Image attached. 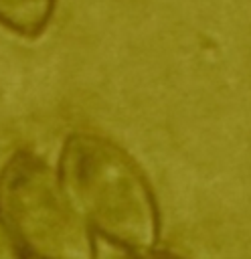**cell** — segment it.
Returning <instances> with one entry per match:
<instances>
[{"instance_id": "6da1fadb", "label": "cell", "mask_w": 251, "mask_h": 259, "mask_svg": "<svg viewBox=\"0 0 251 259\" xmlns=\"http://www.w3.org/2000/svg\"><path fill=\"white\" fill-rule=\"evenodd\" d=\"M57 174L95 235L123 251L158 243L160 212L154 190L121 146L91 132H73L63 142Z\"/></svg>"}, {"instance_id": "277c9868", "label": "cell", "mask_w": 251, "mask_h": 259, "mask_svg": "<svg viewBox=\"0 0 251 259\" xmlns=\"http://www.w3.org/2000/svg\"><path fill=\"white\" fill-rule=\"evenodd\" d=\"M22 245L16 241L14 233L8 229L4 219L0 217V259H26Z\"/></svg>"}, {"instance_id": "5b68a950", "label": "cell", "mask_w": 251, "mask_h": 259, "mask_svg": "<svg viewBox=\"0 0 251 259\" xmlns=\"http://www.w3.org/2000/svg\"><path fill=\"white\" fill-rule=\"evenodd\" d=\"M121 259H184V257H178V255L158 249L154 245V247H144V249H128V251H123Z\"/></svg>"}, {"instance_id": "7a4b0ae2", "label": "cell", "mask_w": 251, "mask_h": 259, "mask_svg": "<svg viewBox=\"0 0 251 259\" xmlns=\"http://www.w3.org/2000/svg\"><path fill=\"white\" fill-rule=\"evenodd\" d=\"M0 217L32 259H97L95 233L57 170L30 150L14 152L0 170Z\"/></svg>"}, {"instance_id": "3957f363", "label": "cell", "mask_w": 251, "mask_h": 259, "mask_svg": "<svg viewBox=\"0 0 251 259\" xmlns=\"http://www.w3.org/2000/svg\"><path fill=\"white\" fill-rule=\"evenodd\" d=\"M57 0H0V24L24 38L40 36L55 12Z\"/></svg>"}]
</instances>
